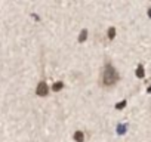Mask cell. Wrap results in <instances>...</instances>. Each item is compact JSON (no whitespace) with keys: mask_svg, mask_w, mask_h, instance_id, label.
<instances>
[{"mask_svg":"<svg viewBox=\"0 0 151 142\" xmlns=\"http://www.w3.org/2000/svg\"><path fill=\"white\" fill-rule=\"evenodd\" d=\"M117 80H119V74H117L116 68L111 64H107L104 67V71H102V85L113 86Z\"/></svg>","mask_w":151,"mask_h":142,"instance_id":"1","label":"cell"},{"mask_svg":"<svg viewBox=\"0 0 151 142\" xmlns=\"http://www.w3.org/2000/svg\"><path fill=\"white\" fill-rule=\"evenodd\" d=\"M47 92H49L47 85H46L45 82H40V83H39V86H37V89H36V93H37L39 96H46V95H47Z\"/></svg>","mask_w":151,"mask_h":142,"instance_id":"2","label":"cell"},{"mask_svg":"<svg viewBox=\"0 0 151 142\" xmlns=\"http://www.w3.org/2000/svg\"><path fill=\"white\" fill-rule=\"evenodd\" d=\"M74 141L76 142H83L85 141V133L82 130H77V132L74 133Z\"/></svg>","mask_w":151,"mask_h":142,"instance_id":"3","label":"cell"},{"mask_svg":"<svg viewBox=\"0 0 151 142\" xmlns=\"http://www.w3.org/2000/svg\"><path fill=\"white\" fill-rule=\"evenodd\" d=\"M144 76H145V73H144V67H142V65H138V68H136V77L142 79Z\"/></svg>","mask_w":151,"mask_h":142,"instance_id":"4","label":"cell"},{"mask_svg":"<svg viewBox=\"0 0 151 142\" xmlns=\"http://www.w3.org/2000/svg\"><path fill=\"white\" fill-rule=\"evenodd\" d=\"M62 87H64V83H62V82H56V83L52 86V90H55V92H59Z\"/></svg>","mask_w":151,"mask_h":142,"instance_id":"5","label":"cell"},{"mask_svg":"<svg viewBox=\"0 0 151 142\" xmlns=\"http://www.w3.org/2000/svg\"><path fill=\"white\" fill-rule=\"evenodd\" d=\"M114 37H116V28H114V27H110V28H108V39L113 40Z\"/></svg>","mask_w":151,"mask_h":142,"instance_id":"6","label":"cell"},{"mask_svg":"<svg viewBox=\"0 0 151 142\" xmlns=\"http://www.w3.org/2000/svg\"><path fill=\"white\" fill-rule=\"evenodd\" d=\"M86 37H88V30H83V31L80 33V36H79V42H85Z\"/></svg>","mask_w":151,"mask_h":142,"instance_id":"7","label":"cell"},{"mask_svg":"<svg viewBox=\"0 0 151 142\" xmlns=\"http://www.w3.org/2000/svg\"><path fill=\"white\" fill-rule=\"evenodd\" d=\"M126 104H127V101H126V99H123L122 102H119V104H116V108H117V110H123Z\"/></svg>","mask_w":151,"mask_h":142,"instance_id":"8","label":"cell"},{"mask_svg":"<svg viewBox=\"0 0 151 142\" xmlns=\"http://www.w3.org/2000/svg\"><path fill=\"white\" fill-rule=\"evenodd\" d=\"M124 129H126V126H124V124H120V126H119V133H120V135L124 133Z\"/></svg>","mask_w":151,"mask_h":142,"instance_id":"9","label":"cell"},{"mask_svg":"<svg viewBox=\"0 0 151 142\" xmlns=\"http://www.w3.org/2000/svg\"><path fill=\"white\" fill-rule=\"evenodd\" d=\"M148 16H150V18H151V9H150V11H148Z\"/></svg>","mask_w":151,"mask_h":142,"instance_id":"10","label":"cell"},{"mask_svg":"<svg viewBox=\"0 0 151 142\" xmlns=\"http://www.w3.org/2000/svg\"><path fill=\"white\" fill-rule=\"evenodd\" d=\"M147 90H148V92H151V86H148V89H147Z\"/></svg>","mask_w":151,"mask_h":142,"instance_id":"11","label":"cell"}]
</instances>
